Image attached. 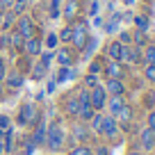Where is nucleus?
Wrapping results in <instances>:
<instances>
[{
  "label": "nucleus",
  "mask_w": 155,
  "mask_h": 155,
  "mask_svg": "<svg viewBox=\"0 0 155 155\" xmlns=\"http://www.w3.org/2000/svg\"><path fill=\"white\" fill-rule=\"evenodd\" d=\"M64 141H66V132L62 128V121H53L48 128H46V139H44V146L53 153L62 150Z\"/></svg>",
  "instance_id": "obj_1"
},
{
  "label": "nucleus",
  "mask_w": 155,
  "mask_h": 155,
  "mask_svg": "<svg viewBox=\"0 0 155 155\" xmlns=\"http://www.w3.org/2000/svg\"><path fill=\"white\" fill-rule=\"evenodd\" d=\"M16 121L21 126H28V128H34L39 121H41V116H39V110L32 105V103H23L21 105V112H18V119Z\"/></svg>",
  "instance_id": "obj_2"
},
{
  "label": "nucleus",
  "mask_w": 155,
  "mask_h": 155,
  "mask_svg": "<svg viewBox=\"0 0 155 155\" xmlns=\"http://www.w3.org/2000/svg\"><path fill=\"white\" fill-rule=\"evenodd\" d=\"M89 105H91L96 112L105 110V105H107V91H105V87H103V84L89 89Z\"/></svg>",
  "instance_id": "obj_3"
},
{
  "label": "nucleus",
  "mask_w": 155,
  "mask_h": 155,
  "mask_svg": "<svg viewBox=\"0 0 155 155\" xmlns=\"http://www.w3.org/2000/svg\"><path fill=\"white\" fill-rule=\"evenodd\" d=\"M98 135L107 137V139H116V135H119V121H116L114 116H103L101 126H98Z\"/></svg>",
  "instance_id": "obj_4"
},
{
  "label": "nucleus",
  "mask_w": 155,
  "mask_h": 155,
  "mask_svg": "<svg viewBox=\"0 0 155 155\" xmlns=\"http://www.w3.org/2000/svg\"><path fill=\"white\" fill-rule=\"evenodd\" d=\"M16 32H21L25 39L34 37V32H37V25H34V21L30 18V16H16Z\"/></svg>",
  "instance_id": "obj_5"
},
{
  "label": "nucleus",
  "mask_w": 155,
  "mask_h": 155,
  "mask_svg": "<svg viewBox=\"0 0 155 155\" xmlns=\"http://www.w3.org/2000/svg\"><path fill=\"white\" fill-rule=\"evenodd\" d=\"M87 39H89V34H87V23L73 25V34H71V44L75 46L78 50H82V48H84V44H87Z\"/></svg>",
  "instance_id": "obj_6"
},
{
  "label": "nucleus",
  "mask_w": 155,
  "mask_h": 155,
  "mask_svg": "<svg viewBox=\"0 0 155 155\" xmlns=\"http://www.w3.org/2000/svg\"><path fill=\"white\" fill-rule=\"evenodd\" d=\"M103 71H105V78H114V80H123L126 78V68H123L121 62H107L103 64Z\"/></svg>",
  "instance_id": "obj_7"
},
{
  "label": "nucleus",
  "mask_w": 155,
  "mask_h": 155,
  "mask_svg": "<svg viewBox=\"0 0 155 155\" xmlns=\"http://www.w3.org/2000/svg\"><path fill=\"white\" fill-rule=\"evenodd\" d=\"M41 50H44V44H41V39H39V37L25 39V44H23V53L25 55H30V57H39Z\"/></svg>",
  "instance_id": "obj_8"
},
{
  "label": "nucleus",
  "mask_w": 155,
  "mask_h": 155,
  "mask_svg": "<svg viewBox=\"0 0 155 155\" xmlns=\"http://www.w3.org/2000/svg\"><path fill=\"white\" fill-rule=\"evenodd\" d=\"M141 62V48H137V46H126L123 48V59L121 64H139Z\"/></svg>",
  "instance_id": "obj_9"
},
{
  "label": "nucleus",
  "mask_w": 155,
  "mask_h": 155,
  "mask_svg": "<svg viewBox=\"0 0 155 155\" xmlns=\"http://www.w3.org/2000/svg\"><path fill=\"white\" fill-rule=\"evenodd\" d=\"M105 91H107V96H126V84H123V80L107 78V82H105Z\"/></svg>",
  "instance_id": "obj_10"
},
{
  "label": "nucleus",
  "mask_w": 155,
  "mask_h": 155,
  "mask_svg": "<svg viewBox=\"0 0 155 155\" xmlns=\"http://www.w3.org/2000/svg\"><path fill=\"white\" fill-rule=\"evenodd\" d=\"M139 146L141 150H153L155 148V130H150V128H146V130L139 132Z\"/></svg>",
  "instance_id": "obj_11"
},
{
  "label": "nucleus",
  "mask_w": 155,
  "mask_h": 155,
  "mask_svg": "<svg viewBox=\"0 0 155 155\" xmlns=\"http://www.w3.org/2000/svg\"><path fill=\"white\" fill-rule=\"evenodd\" d=\"M126 105V96H112V98H107V110H110V116H114L116 119V114L121 112V107Z\"/></svg>",
  "instance_id": "obj_12"
},
{
  "label": "nucleus",
  "mask_w": 155,
  "mask_h": 155,
  "mask_svg": "<svg viewBox=\"0 0 155 155\" xmlns=\"http://www.w3.org/2000/svg\"><path fill=\"white\" fill-rule=\"evenodd\" d=\"M123 48H126V46H123L121 41H112V44L107 46V57H110L112 62H121L123 59Z\"/></svg>",
  "instance_id": "obj_13"
},
{
  "label": "nucleus",
  "mask_w": 155,
  "mask_h": 155,
  "mask_svg": "<svg viewBox=\"0 0 155 155\" xmlns=\"http://www.w3.org/2000/svg\"><path fill=\"white\" fill-rule=\"evenodd\" d=\"M73 137H75L80 144H87V137H89V128H87V123L78 121L75 126H73Z\"/></svg>",
  "instance_id": "obj_14"
},
{
  "label": "nucleus",
  "mask_w": 155,
  "mask_h": 155,
  "mask_svg": "<svg viewBox=\"0 0 155 155\" xmlns=\"http://www.w3.org/2000/svg\"><path fill=\"white\" fill-rule=\"evenodd\" d=\"M44 139H46V123L39 121L34 126V132H32V144L34 146H44Z\"/></svg>",
  "instance_id": "obj_15"
},
{
  "label": "nucleus",
  "mask_w": 155,
  "mask_h": 155,
  "mask_svg": "<svg viewBox=\"0 0 155 155\" xmlns=\"http://www.w3.org/2000/svg\"><path fill=\"white\" fill-rule=\"evenodd\" d=\"M55 57H57L59 66H73V53L68 48H59L57 53H55Z\"/></svg>",
  "instance_id": "obj_16"
},
{
  "label": "nucleus",
  "mask_w": 155,
  "mask_h": 155,
  "mask_svg": "<svg viewBox=\"0 0 155 155\" xmlns=\"http://www.w3.org/2000/svg\"><path fill=\"white\" fill-rule=\"evenodd\" d=\"M94 114H96V110H94L91 105H80V110H78V121H82V123H89L94 119Z\"/></svg>",
  "instance_id": "obj_17"
},
{
  "label": "nucleus",
  "mask_w": 155,
  "mask_h": 155,
  "mask_svg": "<svg viewBox=\"0 0 155 155\" xmlns=\"http://www.w3.org/2000/svg\"><path fill=\"white\" fill-rule=\"evenodd\" d=\"M2 144H5V155L14 153V130H12V128L5 130V135H2Z\"/></svg>",
  "instance_id": "obj_18"
},
{
  "label": "nucleus",
  "mask_w": 155,
  "mask_h": 155,
  "mask_svg": "<svg viewBox=\"0 0 155 155\" xmlns=\"http://www.w3.org/2000/svg\"><path fill=\"white\" fill-rule=\"evenodd\" d=\"M78 110H80V103H78V96H68L66 103H64V112H66L68 116H75Z\"/></svg>",
  "instance_id": "obj_19"
},
{
  "label": "nucleus",
  "mask_w": 155,
  "mask_h": 155,
  "mask_svg": "<svg viewBox=\"0 0 155 155\" xmlns=\"http://www.w3.org/2000/svg\"><path fill=\"white\" fill-rule=\"evenodd\" d=\"M9 37V48H16V50H23V44H25V37L21 32H12V34H7Z\"/></svg>",
  "instance_id": "obj_20"
},
{
  "label": "nucleus",
  "mask_w": 155,
  "mask_h": 155,
  "mask_svg": "<svg viewBox=\"0 0 155 155\" xmlns=\"http://www.w3.org/2000/svg\"><path fill=\"white\" fill-rule=\"evenodd\" d=\"M141 62L144 64H155V44L144 46V50H141Z\"/></svg>",
  "instance_id": "obj_21"
},
{
  "label": "nucleus",
  "mask_w": 155,
  "mask_h": 155,
  "mask_svg": "<svg viewBox=\"0 0 155 155\" xmlns=\"http://www.w3.org/2000/svg\"><path fill=\"white\" fill-rule=\"evenodd\" d=\"M116 121L121 123V126H126V123H130V121H132V107L123 105V107H121V112L116 114Z\"/></svg>",
  "instance_id": "obj_22"
},
{
  "label": "nucleus",
  "mask_w": 155,
  "mask_h": 155,
  "mask_svg": "<svg viewBox=\"0 0 155 155\" xmlns=\"http://www.w3.org/2000/svg\"><path fill=\"white\" fill-rule=\"evenodd\" d=\"M132 21H135V28L139 30V32H148V25H150V21H148V16H146V14H137Z\"/></svg>",
  "instance_id": "obj_23"
},
{
  "label": "nucleus",
  "mask_w": 155,
  "mask_h": 155,
  "mask_svg": "<svg viewBox=\"0 0 155 155\" xmlns=\"http://www.w3.org/2000/svg\"><path fill=\"white\" fill-rule=\"evenodd\" d=\"M132 46H137V48H144V46H148L146 32H139V30H135V34H132Z\"/></svg>",
  "instance_id": "obj_24"
},
{
  "label": "nucleus",
  "mask_w": 155,
  "mask_h": 155,
  "mask_svg": "<svg viewBox=\"0 0 155 155\" xmlns=\"http://www.w3.org/2000/svg\"><path fill=\"white\" fill-rule=\"evenodd\" d=\"M73 68L71 66H62L59 68V73H57V82H68V80H73Z\"/></svg>",
  "instance_id": "obj_25"
},
{
  "label": "nucleus",
  "mask_w": 155,
  "mask_h": 155,
  "mask_svg": "<svg viewBox=\"0 0 155 155\" xmlns=\"http://www.w3.org/2000/svg\"><path fill=\"white\" fill-rule=\"evenodd\" d=\"M68 155H94V148L91 146H87V144H78V146H73L71 148V153Z\"/></svg>",
  "instance_id": "obj_26"
},
{
  "label": "nucleus",
  "mask_w": 155,
  "mask_h": 155,
  "mask_svg": "<svg viewBox=\"0 0 155 155\" xmlns=\"http://www.w3.org/2000/svg\"><path fill=\"white\" fill-rule=\"evenodd\" d=\"M7 80V87L9 89H18L21 84H23V75H21V73H12L9 78H5Z\"/></svg>",
  "instance_id": "obj_27"
},
{
  "label": "nucleus",
  "mask_w": 155,
  "mask_h": 155,
  "mask_svg": "<svg viewBox=\"0 0 155 155\" xmlns=\"http://www.w3.org/2000/svg\"><path fill=\"white\" fill-rule=\"evenodd\" d=\"M28 2H30V0H14V5L9 7L12 14H14V16H23V12H25V7H28Z\"/></svg>",
  "instance_id": "obj_28"
},
{
  "label": "nucleus",
  "mask_w": 155,
  "mask_h": 155,
  "mask_svg": "<svg viewBox=\"0 0 155 155\" xmlns=\"http://www.w3.org/2000/svg\"><path fill=\"white\" fill-rule=\"evenodd\" d=\"M75 14H78V2H75V0H68L66 7H64V16H66V21H71Z\"/></svg>",
  "instance_id": "obj_29"
},
{
  "label": "nucleus",
  "mask_w": 155,
  "mask_h": 155,
  "mask_svg": "<svg viewBox=\"0 0 155 155\" xmlns=\"http://www.w3.org/2000/svg\"><path fill=\"white\" fill-rule=\"evenodd\" d=\"M46 73H48V68H46L44 64H34V68H32V78L34 80H44Z\"/></svg>",
  "instance_id": "obj_30"
},
{
  "label": "nucleus",
  "mask_w": 155,
  "mask_h": 155,
  "mask_svg": "<svg viewBox=\"0 0 155 155\" xmlns=\"http://www.w3.org/2000/svg\"><path fill=\"white\" fill-rule=\"evenodd\" d=\"M0 18H2V30H9L12 25L16 23V16L12 14V12H5V14L0 16Z\"/></svg>",
  "instance_id": "obj_31"
},
{
  "label": "nucleus",
  "mask_w": 155,
  "mask_h": 155,
  "mask_svg": "<svg viewBox=\"0 0 155 155\" xmlns=\"http://www.w3.org/2000/svg\"><path fill=\"white\" fill-rule=\"evenodd\" d=\"M39 57H41V62H39V64H44V66L48 68L50 62H53V57H55V53H53V50H46V53L41 50V53H39Z\"/></svg>",
  "instance_id": "obj_32"
},
{
  "label": "nucleus",
  "mask_w": 155,
  "mask_h": 155,
  "mask_svg": "<svg viewBox=\"0 0 155 155\" xmlns=\"http://www.w3.org/2000/svg\"><path fill=\"white\" fill-rule=\"evenodd\" d=\"M144 78L148 80V82L155 84V64H146L144 66Z\"/></svg>",
  "instance_id": "obj_33"
},
{
  "label": "nucleus",
  "mask_w": 155,
  "mask_h": 155,
  "mask_svg": "<svg viewBox=\"0 0 155 155\" xmlns=\"http://www.w3.org/2000/svg\"><path fill=\"white\" fill-rule=\"evenodd\" d=\"M71 34H73V25H66V28H64L62 32L57 34V37H59V41H64V44H68V41H71Z\"/></svg>",
  "instance_id": "obj_34"
},
{
  "label": "nucleus",
  "mask_w": 155,
  "mask_h": 155,
  "mask_svg": "<svg viewBox=\"0 0 155 155\" xmlns=\"http://www.w3.org/2000/svg\"><path fill=\"white\" fill-rule=\"evenodd\" d=\"M98 75H94V73H89L87 78H84V89H94V87H98Z\"/></svg>",
  "instance_id": "obj_35"
},
{
  "label": "nucleus",
  "mask_w": 155,
  "mask_h": 155,
  "mask_svg": "<svg viewBox=\"0 0 155 155\" xmlns=\"http://www.w3.org/2000/svg\"><path fill=\"white\" fill-rule=\"evenodd\" d=\"M94 48H96V39H94V37H89L87 39V44H84V57H89V55H91L94 53Z\"/></svg>",
  "instance_id": "obj_36"
},
{
  "label": "nucleus",
  "mask_w": 155,
  "mask_h": 155,
  "mask_svg": "<svg viewBox=\"0 0 155 155\" xmlns=\"http://www.w3.org/2000/svg\"><path fill=\"white\" fill-rule=\"evenodd\" d=\"M7 128H12V119H9L7 114H0V130L5 132Z\"/></svg>",
  "instance_id": "obj_37"
},
{
  "label": "nucleus",
  "mask_w": 155,
  "mask_h": 155,
  "mask_svg": "<svg viewBox=\"0 0 155 155\" xmlns=\"http://www.w3.org/2000/svg\"><path fill=\"white\" fill-rule=\"evenodd\" d=\"M59 2H62V0H53V2H50V18H57L59 16Z\"/></svg>",
  "instance_id": "obj_38"
},
{
  "label": "nucleus",
  "mask_w": 155,
  "mask_h": 155,
  "mask_svg": "<svg viewBox=\"0 0 155 155\" xmlns=\"http://www.w3.org/2000/svg\"><path fill=\"white\" fill-rule=\"evenodd\" d=\"M116 41H121L123 46H130V44H132V34H130V32H121Z\"/></svg>",
  "instance_id": "obj_39"
},
{
  "label": "nucleus",
  "mask_w": 155,
  "mask_h": 155,
  "mask_svg": "<svg viewBox=\"0 0 155 155\" xmlns=\"http://www.w3.org/2000/svg\"><path fill=\"white\" fill-rule=\"evenodd\" d=\"M57 41H59V37L55 32H50L48 37H46V46H48V48H55V46H57Z\"/></svg>",
  "instance_id": "obj_40"
},
{
  "label": "nucleus",
  "mask_w": 155,
  "mask_h": 155,
  "mask_svg": "<svg viewBox=\"0 0 155 155\" xmlns=\"http://www.w3.org/2000/svg\"><path fill=\"white\" fill-rule=\"evenodd\" d=\"M98 71H103V59H96V62H91V66H89V73H94V75H96Z\"/></svg>",
  "instance_id": "obj_41"
},
{
  "label": "nucleus",
  "mask_w": 155,
  "mask_h": 155,
  "mask_svg": "<svg viewBox=\"0 0 155 155\" xmlns=\"http://www.w3.org/2000/svg\"><path fill=\"white\" fill-rule=\"evenodd\" d=\"M94 155H112V148L110 146H96V148H94Z\"/></svg>",
  "instance_id": "obj_42"
},
{
  "label": "nucleus",
  "mask_w": 155,
  "mask_h": 155,
  "mask_svg": "<svg viewBox=\"0 0 155 155\" xmlns=\"http://www.w3.org/2000/svg\"><path fill=\"white\" fill-rule=\"evenodd\" d=\"M146 128L155 130V110H153V112H148V116H146Z\"/></svg>",
  "instance_id": "obj_43"
},
{
  "label": "nucleus",
  "mask_w": 155,
  "mask_h": 155,
  "mask_svg": "<svg viewBox=\"0 0 155 155\" xmlns=\"http://www.w3.org/2000/svg\"><path fill=\"white\" fill-rule=\"evenodd\" d=\"M101 121H103V114H98V112L94 114V119H91V121H89V123H91V128H94L96 132H98V126H101Z\"/></svg>",
  "instance_id": "obj_44"
},
{
  "label": "nucleus",
  "mask_w": 155,
  "mask_h": 155,
  "mask_svg": "<svg viewBox=\"0 0 155 155\" xmlns=\"http://www.w3.org/2000/svg\"><path fill=\"white\" fill-rule=\"evenodd\" d=\"M89 16H96L98 14V2L96 0H91V2H89V12H87Z\"/></svg>",
  "instance_id": "obj_45"
},
{
  "label": "nucleus",
  "mask_w": 155,
  "mask_h": 155,
  "mask_svg": "<svg viewBox=\"0 0 155 155\" xmlns=\"http://www.w3.org/2000/svg\"><path fill=\"white\" fill-rule=\"evenodd\" d=\"M7 78V68H5V62H2V57H0V82Z\"/></svg>",
  "instance_id": "obj_46"
},
{
  "label": "nucleus",
  "mask_w": 155,
  "mask_h": 155,
  "mask_svg": "<svg viewBox=\"0 0 155 155\" xmlns=\"http://www.w3.org/2000/svg\"><path fill=\"white\" fill-rule=\"evenodd\" d=\"M0 48H9V37H0Z\"/></svg>",
  "instance_id": "obj_47"
},
{
  "label": "nucleus",
  "mask_w": 155,
  "mask_h": 155,
  "mask_svg": "<svg viewBox=\"0 0 155 155\" xmlns=\"http://www.w3.org/2000/svg\"><path fill=\"white\" fill-rule=\"evenodd\" d=\"M128 155H144V150H139V148H130V150H128Z\"/></svg>",
  "instance_id": "obj_48"
},
{
  "label": "nucleus",
  "mask_w": 155,
  "mask_h": 155,
  "mask_svg": "<svg viewBox=\"0 0 155 155\" xmlns=\"http://www.w3.org/2000/svg\"><path fill=\"white\" fill-rule=\"evenodd\" d=\"M148 103H150V105H155V89L148 94Z\"/></svg>",
  "instance_id": "obj_49"
},
{
  "label": "nucleus",
  "mask_w": 155,
  "mask_h": 155,
  "mask_svg": "<svg viewBox=\"0 0 155 155\" xmlns=\"http://www.w3.org/2000/svg\"><path fill=\"white\" fill-rule=\"evenodd\" d=\"M2 5H5V7H7V9H9V7H12V5H14V0H2Z\"/></svg>",
  "instance_id": "obj_50"
},
{
  "label": "nucleus",
  "mask_w": 155,
  "mask_h": 155,
  "mask_svg": "<svg viewBox=\"0 0 155 155\" xmlns=\"http://www.w3.org/2000/svg\"><path fill=\"white\" fill-rule=\"evenodd\" d=\"M0 155H5V144H2V137H0Z\"/></svg>",
  "instance_id": "obj_51"
},
{
  "label": "nucleus",
  "mask_w": 155,
  "mask_h": 155,
  "mask_svg": "<svg viewBox=\"0 0 155 155\" xmlns=\"http://www.w3.org/2000/svg\"><path fill=\"white\" fill-rule=\"evenodd\" d=\"M5 12H7V7H5V5H2V0H0V16L5 14Z\"/></svg>",
  "instance_id": "obj_52"
},
{
  "label": "nucleus",
  "mask_w": 155,
  "mask_h": 155,
  "mask_svg": "<svg viewBox=\"0 0 155 155\" xmlns=\"http://www.w3.org/2000/svg\"><path fill=\"white\" fill-rule=\"evenodd\" d=\"M132 2H135V0H126V5H132Z\"/></svg>",
  "instance_id": "obj_53"
},
{
  "label": "nucleus",
  "mask_w": 155,
  "mask_h": 155,
  "mask_svg": "<svg viewBox=\"0 0 155 155\" xmlns=\"http://www.w3.org/2000/svg\"><path fill=\"white\" fill-rule=\"evenodd\" d=\"M12 155H25V153H16V150H14V153H12Z\"/></svg>",
  "instance_id": "obj_54"
},
{
  "label": "nucleus",
  "mask_w": 155,
  "mask_h": 155,
  "mask_svg": "<svg viewBox=\"0 0 155 155\" xmlns=\"http://www.w3.org/2000/svg\"><path fill=\"white\" fill-rule=\"evenodd\" d=\"M53 155H62V153H53Z\"/></svg>",
  "instance_id": "obj_55"
}]
</instances>
